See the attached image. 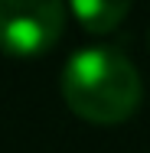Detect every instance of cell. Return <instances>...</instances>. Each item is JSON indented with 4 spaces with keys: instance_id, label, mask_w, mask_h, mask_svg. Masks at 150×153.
<instances>
[{
    "instance_id": "obj_1",
    "label": "cell",
    "mask_w": 150,
    "mask_h": 153,
    "mask_svg": "<svg viewBox=\"0 0 150 153\" xmlns=\"http://www.w3.org/2000/svg\"><path fill=\"white\" fill-rule=\"evenodd\" d=\"M62 98L72 114L91 124L127 121L140 98L144 82L137 65L114 46H85L62 65Z\"/></svg>"
},
{
    "instance_id": "obj_4",
    "label": "cell",
    "mask_w": 150,
    "mask_h": 153,
    "mask_svg": "<svg viewBox=\"0 0 150 153\" xmlns=\"http://www.w3.org/2000/svg\"><path fill=\"white\" fill-rule=\"evenodd\" d=\"M147 42H150V36H147Z\"/></svg>"
},
{
    "instance_id": "obj_3",
    "label": "cell",
    "mask_w": 150,
    "mask_h": 153,
    "mask_svg": "<svg viewBox=\"0 0 150 153\" xmlns=\"http://www.w3.org/2000/svg\"><path fill=\"white\" fill-rule=\"evenodd\" d=\"M69 13L78 20V26L85 33H111L131 13V3H124V0H75L69 7Z\"/></svg>"
},
{
    "instance_id": "obj_2",
    "label": "cell",
    "mask_w": 150,
    "mask_h": 153,
    "mask_svg": "<svg viewBox=\"0 0 150 153\" xmlns=\"http://www.w3.org/2000/svg\"><path fill=\"white\" fill-rule=\"evenodd\" d=\"M69 7L59 0H0V52L13 59L46 56L65 33Z\"/></svg>"
}]
</instances>
